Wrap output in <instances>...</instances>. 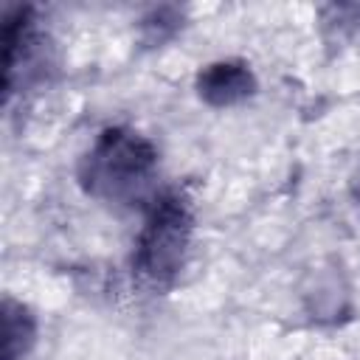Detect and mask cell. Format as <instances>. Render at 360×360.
Returning <instances> with one entry per match:
<instances>
[{
  "label": "cell",
  "mask_w": 360,
  "mask_h": 360,
  "mask_svg": "<svg viewBox=\"0 0 360 360\" xmlns=\"http://www.w3.org/2000/svg\"><path fill=\"white\" fill-rule=\"evenodd\" d=\"M197 87H200V96L217 107H225V104H236L242 98H248L256 87L253 82V73L239 65V62H217V65H208L200 79H197Z\"/></svg>",
  "instance_id": "obj_3"
},
{
  "label": "cell",
  "mask_w": 360,
  "mask_h": 360,
  "mask_svg": "<svg viewBox=\"0 0 360 360\" xmlns=\"http://www.w3.org/2000/svg\"><path fill=\"white\" fill-rule=\"evenodd\" d=\"M155 169V149L146 138L129 129H107L87 152L82 180L107 200H127L138 194Z\"/></svg>",
  "instance_id": "obj_1"
},
{
  "label": "cell",
  "mask_w": 360,
  "mask_h": 360,
  "mask_svg": "<svg viewBox=\"0 0 360 360\" xmlns=\"http://www.w3.org/2000/svg\"><path fill=\"white\" fill-rule=\"evenodd\" d=\"M357 200H360V174H357Z\"/></svg>",
  "instance_id": "obj_5"
},
{
  "label": "cell",
  "mask_w": 360,
  "mask_h": 360,
  "mask_svg": "<svg viewBox=\"0 0 360 360\" xmlns=\"http://www.w3.org/2000/svg\"><path fill=\"white\" fill-rule=\"evenodd\" d=\"M34 340V321L22 304L6 301L3 309V360H17Z\"/></svg>",
  "instance_id": "obj_4"
},
{
  "label": "cell",
  "mask_w": 360,
  "mask_h": 360,
  "mask_svg": "<svg viewBox=\"0 0 360 360\" xmlns=\"http://www.w3.org/2000/svg\"><path fill=\"white\" fill-rule=\"evenodd\" d=\"M188 242H191V211L180 194H166L155 202L152 217L141 231L135 267L155 284L169 281L180 270Z\"/></svg>",
  "instance_id": "obj_2"
}]
</instances>
